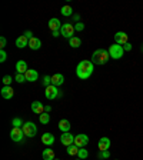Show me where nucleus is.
Masks as SVG:
<instances>
[{
  "label": "nucleus",
  "mask_w": 143,
  "mask_h": 160,
  "mask_svg": "<svg viewBox=\"0 0 143 160\" xmlns=\"http://www.w3.org/2000/svg\"><path fill=\"white\" fill-rule=\"evenodd\" d=\"M93 66H95V64L92 63V60H82L76 67L77 77L82 79V80L89 79V77L92 76V73H93V70H95V67Z\"/></svg>",
  "instance_id": "nucleus-1"
},
{
  "label": "nucleus",
  "mask_w": 143,
  "mask_h": 160,
  "mask_svg": "<svg viewBox=\"0 0 143 160\" xmlns=\"http://www.w3.org/2000/svg\"><path fill=\"white\" fill-rule=\"evenodd\" d=\"M110 59L109 50H105V49H97L93 54H92V63L93 64H97V66H102L107 63V60Z\"/></svg>",
  "instance_id": "nucleus-2"
},
{
  "label": "nucleus",
  "mask_w": 143,
  "mask_h": 160,
  "mask_svg": "<svg viewBox=\"0 0 143 160\" xmlns=\"http://www.w3.org/2000/svg\"><path fill=\"white\" fill-rule=\"evenodd\" d=\"M123 46H120V44H112V46L109 47V54L112 59H114V60H117V59H120V57H123Z\"/></svg>",
  "instance_id": "nucleus-3"
},
{
  "label": "nucleus",
  "mask_w": 143,
  "mask_h": 160,
  "mask_svg": "<svg viewBox=\"0 0 143 160\" xmlns=\"http://www.w3.org/2000/svg\"><path fill=\"white\" fill-rule=\"evenodd\" d=\"M22 129H23V133L26 137H34L36 133H37V127L32 122H26L23 126H22Z\"/></svg>",
  "instance_id": "nucleus-4"
},
{
  "label": "nucleus",
  "mask_w": 143,
  "mask_h": 160,
  "mask_svg": "<svg viewBox=\"0 0 143 160\" xmlns=\"http://www.w3.org/2000/svg\"><path fill=\"white\" fill-rule=\"evenodd\" d=\"M75 32H76V30H75V26L70 23H65L62 26V29H60V34H62L63 37L69 39V40H70L72 37H75V36H73Z\"/></svg>",
  "instance_id": "nucleus-5"
},
{
  "label": "nucleus",
  "mask_w": 143,
  "mask_h": 160,
  "mask_svg": "<svg viewBox=\"0 0 143 160\" xmlns=\"http://www.w3.org/2000/svg\"><path fill=\"white\" fill-rule=\"evenodd\" d=\"M23 129L22 127H13L12 129V132H10V137H12V140L13 141H22L23 140Z\"/></svg>",
  "instance_id": "nucleus-6"
},
{
  "label": "nucleus",
  "mask_w": 143,
  "mask_h": 160,
  "mask_svg": "<svg viewBox=\"0 0 143 160\" xmlns=\"http://www.w3.org/2000/svg\"><path fill=\"white\" fill-rule=\"evenodd\" d=\"M60 141H62V144L63 146H72V144H75V136L72 134V133H63L62 136H60Z\"/></svg>",
  "instance_id": "nucleus-7"
},
{
  "label": "nucleus",
  "mask_w": 143,
  "mask_h": 160,
  "mask_svg": "<svg viewBox=\"0 0 143 160\" xmlns=\"http://www.w3.org/2000/svg\"><path fill=\"white\" fill-rule=\"evenodd\" d=\"M87 143H89V136H86V134H77L75 136V144L77 147H86L87 146Z\"/></svg>",
  "instance_id": "nucleus-8"
},
{
  "label": "nucleus",
  "mask_w": 143,
  "mask_h": 160,
  "mask_svg": "<svg viewBox=\"0 0 143 160\" xmlns=\"http://www.w3.org/2000/svg\"><path fill=\"white\" fill-rule=\"evenodd\" d=\"M44 96L47 97L49 100H53L56 99L57 96H59V90H57L56 86H49V87H46V92H44Z\"/></svg>",
  "instance_id": "nucleus-9"
},
{
  "label": "nucleus",
  "mask_w": 143,
  "mask_h": 160,
  "mask_svg": "<svg viewBox=\"0 0 143 160\" xmlns=\"http://www.w3.org/2000/svg\"><path fill=\"white\" fill-rule=\"evenodd\" d=\"M127 34L124 33V32H117V33L114 34V42L116 44H120V46H123L127 43Z\"/></svg>",
  "instance_id": "nucleus-10"
},
{
  "label": "nucleus",
  "mask_w": 143,
  "mask_h": 160,
  "mask_svg": "<svg viewBox=\"0 0 143 160\" xmlns=\"http://www.w3.org/2000/svg\"><path fill=\"white\" fill-rule=\"evenodd\" d=\"M110 144H112V141H110L109 137H102L99 140V143H97V147L100 149V151H105L110 149Z\"/></svg>",
  "instance_id": "nucleus-11"
},
{
  "label": "nucleus",
  "mask_w": 143,
  "mask_h": 160,
  "mask_svg": "<svg viewBox=\"0 0 143 160\" xmlns=\"http://www.w3.org/2000/svg\"><path fill=\"white\" fill-rule=\"evenodd\" d=\"M24 76H26V82H30V83H33V82H36L39 77V73L34 69H29L26 73H24Z\"/></svg>",
  "instance_id": "nucleus-12"
},
{
  "label": "nucleus",
  "mask_w": 143,
  "mask_h": 160,
  "mask_svg": "<svg viewBox=\"0 0 143 160\" xmlns=\"http://www.w3.org/2000/svg\"><path fill=\"white\" fill-rule=\"evenodd\" d=\"M13 94H14V90L12 89V86H5L3 89H2V97L6 100H9L13 97Z\"/></svg>",
  "instance_id": "nucleus-13"
},
{
  "label": "nucleus",
  "mask_w": 143,
  "mask_h": 160,
  "mask_svg": "<svg viewBox=\"0 0 143 160\" xmlns=\"http://www.w3.org/2000/svg\"><path fill=\"white\" fill-rule=\"evenodd\" d=\"M62 26H63V24L60 23V20L56 19V17H54V19H50V20H49V29H50L52 32L60 30V29H62Z\"/></svg>",
  "instance_id": "nucleus-14"
},
{
  "label": "nucleus",
  "mask_w": 143,
  "mask_h": 160,
  "mask_svg": "<svg viewBox=\"0 0 143 160\" xmlns=\"http://www.w3.org/2000/svg\"><path fill=\"white\" fill-rule=\"evenodd\" d=\"M42 143L43 144H46V146H52L53 143H54V136H53L52 133H43Z\"/></svg>",
  "instance_id": "nucleus-15"
},
{
  "label": "nucleus",
  "mask_w": 143,
  "mask_h": 160,
  "mask_svg": "<svg viewBox=\"0 0 143 160\" xmlns=\"http://www.w3.org/2000/svg\"><path fill=\"white\" fill-rule=\"evenodd\" d=\"M32 112L36 114L44 113V106H43V103H40V102H33V103H32Z\"/></svg>",
  "instance_id": "nucleus-16"
},
{
  "label": "nucleus",
  "mask_w": 143,
  "mask_h": 160,
  "mask_svg": "<svg viewBox=\"0 0 143 160\" xmlns=\"http://www.w3.org/2000/svg\"><path fill=\"white\" fill-rule=\"evenodd\" d=\"M63 83H65V76L60 75V73H57V75L52 76V85L53 86H62Z\"/></svg>",
  "instance_id": "nucleus-17"
},
{
  "label": "nucleus",
  "mask_w": 143,
  "mask_h": 160,
  "mask_svg": "<svg viewBox=\"0 0 143 160\" xmlns=\"http://www.w3.org/2000/svg\"><path fill=\"white\" fill-rule=\"evenodd\" d=\"M40 46H42V40H40V39L32 37L30 40H29V47H30L32 50H39Z\"/></svg>",
  "instance_id": "nucleus-18"
},
{
  "label": "nucleus",
  "mask_w": 143,
  "mask_h": 160,
  "mask_svg": "<svg viewBox=\"0 0 143 160\" xmlns=\"http://www.w3.org/2000/svg\"><path fill=\"white\" fill-rule=\"evenodd\" d=\"M16 70H17V73L24 75V73L29 70V69H27V63H26L24 60H19L17 63H16Z\"/></svg>",
  "instance_id": "nucleus-19"
},
{
  "label": "nucleus",
  "mask_w": 143,
  "mask_h": 160,
  "mask_svg": "<svg viewBox=\"0 0 143 160\" xmlns=\"http://www.w3.org/2000/svg\"><path fill=\"white\" fill-rule=\"evenodd\" d=\"M16 46L19 47V49H23V47L29 46V39L26 37V36H20V37L16 39Z\"/></svg>",
  "instance_id": "nucleus-20"
},
{
  "label": "nucleus",
  "mask_w": 143,
  "mask_h": 160,
  "mask_svg": "<svg viewBox=\"0 0 143 160\" xmlns=\"http://www.w3.org/2000/svg\"><path fill=\"white\" fill-rule=\"evenodd\" d=\"M59 129H60L63 133H67L69 130H70V122L66 120V119L60 120V122H59Z\"/></svg>",
  "instance_id": "nucleus-21"
},
{
  "label": "nucleus",
  "mask_w": 143,
  "mask_h": 160,
  "mask_svg": "<svg viewBox=\"0 0 143 160\" xmlns=\"http://www.w3.org/2000/svg\"><path fill=\"white\" fill-rule=\"evenodd\" d=\"M43 160H54V151L52 149H44L43 150Z\"/></svg>",
  "instance_id": "nucleus-22"
},
{
  "label": "nucleus",
  "mask_w": 143,
  "mask_h": 160,
  "mask_svg": "<svg viewBox=\"0 0 143 160\" xmlns=\"http://www.w3.org/2000/svg\"><path fill=\"white\" fill-rule=\"evenodd\" d=\"M69 44H70L73 49H76V47H79L82 44V40L77 37V36H75V37H72L70 40H69Z\"/></svg>",
  "instance_id": "nucleus-23"
},
{
  "label": "nucleus",
  "mask_w": 143,
  "mask_h": 160,
  "mask_svg": "<svg viewBox=\"0 0 143 160\" xmlns=\"http://www.w3.org/2000/svg\"><path fill=\"white\" fill-rule=\"evenodd\" d=\"M60 13L63 16H73V9H72L70 6H63L62 9H60Z\"/></svg>",
  "instance_id": "nucleus-24"
},
{
  "label": "nucleus",
  "mask_w": 143,
  "mask_h": 160,
  "mask_svg": "<svg viewBox=\"0 0 143 160\" xmlns=\"http://www.w3.org/2000/svg\"><path fill=\"white\" fill-rule=\"evenodd\" d=\"M66 150H67V155H69V156H76L77 153H79V149H77L76 144H72V146H69Z\"/></svg>",
  "instance_id": "nucleus-25"
},
{
  "label": "nucleus",
  "mask_w": 143,
  "mask_h": 160,
  "mask_svg": "<svg viewBox=\"0 0 143 160\" xmlns=\"http://www.w3.org/2000/svg\"><path fill=\"white\" fill-rule=\"evenodd\" d=\"M39 120H40V123H42V124H47V123L50 122V116H49V114L44 112V113H42L40 116H39Z\"/></svg>",
  "instance_id": "nucleus-26"
},
{
  "label": "nucleus",
  "mask_w": 143,
  "mask_h": 160,
  "mask_svg": "<svg viewBox=\"0 0 143 160\" xmlns=\"http://www.w3.org/2000/svg\"><path fill=\"white\" fill-rule=\"evenodd\" d=\"M87 156H89V151L86 150V149H79V153H77V157L82 160L87 159Z\"/></svg>",
  "instance_id": "nucleus-27"
},
{
  "label": "nucleus",
  "mask_w": 143,
  "mask_h": 160,
  "mask_svg": "<svg viewBox=\"0 0 143 160\" xmlns=\"http://www.w3.org/2000/svg\"><path fill=\"white\" fill-rule=\"evenodd\" d=\"M42 83H43V86H44V87L52 86V77H50V76H44V77H43V80H42Z\"/></svg>",
  "instance_id": "nucleus-28"
},
{
  "label": "nucleus",
  "mask_w": 143,
  "mask_h": 160,
  "mask_svg": "<svg viewBox=\"0 0 143 160\" xmlns=\"http://www.w3.org/2000/svg\"><path fill=\"white\" fill-rule=\"evenodd\" d=\"M14 80H16L17 83H23V82H26V76L22 75V73H17L16 77H14Z\"/></svg>",
  "instance_id": "nucleus-29"
},
{
  "label": "nucleus",
  "mask_w": 143,
  "mask_h": 160,
  "mask_svg": "<svg viewBox=\"0 0 143 160\" xmlns=\"http://www.w3.org/2000/svg\"><path fill=\"white\" fill-rule=\"evenodd\" d=\"M99 159H109L110 157V153L109 150H105V151H99V155H97Z\"/></svg>",
  "instance_id": "nucleus-30"
},
{
  "label": "nucleus",
  "mask_w": 143,
  "mask_h": 160,
  "mask_svg": "<svg viewBox=\"0 0 143 160\" xmlns=\"http://www.w3.org/2000/svg\"><path fill=\"white\" fill-rule=\"evenodd\" d=\"M12 124H13L14 127H20V126H23L24 123L22 122V119H19V117H14V119H13V122H12Z\"/></svg>",
  "instance_id": "nucleus-31"
},
{
  "label": "nucleus",
  "mask_w": 143,
  "mask_h": 160,
  "mask_svg": "<svg viewBox=\"0 0 143 160\" xmlns=\"http://www.w3.org/2000/svg\"><path fill=\"white\" fill-rule=\"evenodd\" d=\"M12 82H13V80H12L10 76H5V77H3V83H5V86H10Z\"/></svg>",
  "instance_id": "nucleus-32"
},
{
  "label": "nucleus",
  "mask_w": 143,
  "mask_h": 160,
  "mask_svg": "<svg viewBox=\"0 0 143 160\" xmlns=\"http://www.w3.org/2000/svg\"><path fill=\"white\" fill-rule=\"evenodd\" d=\"M75 30H77V32L85 30V24H83V23H76V24H75Z\"/></svg>",
  "instance_id": "nucleus-33"
},
{
  "label": "nucleus",
  "mask_w": 143,
  "mask_h": 160,
  "mask_svg": "<svg viewBox=\"0 0 143 160\" xmlns=\"http://www.w3.org/2000/svg\"><path fill=\"white\" fill-rule=\"evenodd\" d=\"M6 44H7V42H6V37H0V47H2V50H5V47H6Z\"/></svg>",
  "instance_id": "nucleus-34"
},
{
  "label": "nucleus",
  "mask_w": 143,
  "mask_h": 160,
  "mask_svg": "<svg viewBox=\"0 0 143 160\" xmlns=\"http://www.w3.org/2000/svg\"><path fill=\"white\" fill-rule=\"evenodd\" d=\"M6 59H7V54H6L5 50H2V52H0V61L3 63V61H6Z\"/></svg>",
  "instance_id": "nucleus-35"
},
{
  "label": "nucleus",
  "mask_w": 143,
  "mask_h": 160,
  "mask_svg": "<svg viewBox=\"0 0 143 160\" xmlns=\"http://www.w3.org/2000/svg\"><path fill=\"white\" fill-rule=\"evenodd\" d=\"M123 50L124 52H130V50H132V44H130V43H126V44H123Z\"/></svg>",
  "instance_id": "nucleus-36"
},
{
  "label": "nucleus",
  "mask_w": 143,
  "mask_h": 160,
  "mask_svg": "<svg viewBox=\"0 0 143 160\" xmlns=\"http://www.w3.org/2000/svg\"><path fill=\"white\" fill-rule=\"evenodd\" d=\"M24 36H26V37H27L29 40H30L32 37H34V36H33V33H32L30 30H26V32H24Z\"/></svg>",
  "instance_id": "nucleus-37"
},
{
  "label": "nucleus",
  "mask_w": 143,
  "mask_h": 160,
  "mask_svg": "<svg viewBox=\"0 0 143 160\" xmlns=\"http://www.w3.org/2000/svg\"><path fill=\"white\" fill-rule=\"evenodd\" d=\"M72 17H73V20H75V22H77V23H79V20H80V16H79V14H73Z\"/></svg>",
  "instance_id": "nucleus-38"
},
{
  "label": "nucleus",
  "mask_w": 143,
  "mask_h": 160,
  "mask_svg": "<svg viewBox=\"0 0 143 160\" xmlns=\"http://www.w3.org/2000/svg\"><path fill=\"white\" fill-rule=\"evenodd\" d=\"M52 34H53V37H57V36H62V34H60V30H56V32H52Z\"/></svg>",
  "instance_id": "nucleus-39"
},
{
  "label": "nucleus",
  "mask_w": 143,
  "mask_h": 160,
  "mask_svg": "<svg viewBox=\"0 0 143 160\" xmlns=\"http://www.w3.org/2000/svg\"><path fill=\"white\" fill-rule=\"evenodd\" d=\"M50 110H52V107H50V106H44V112H46V113H49Z\"/></svg>",
  "instance_id": "nucleus-40"
},
{
  "label": "nucleus",
  "mask_w": 143,
  "mask_h": 160,
  "mask_svg": "<svg viewBox=\"0 0 143 160\" xmlns=\"http://www.w3.org/2000/svg\"><path fill=\"white\" fill-rule=\"evenodd\" d=\"M140 50H142V53H143V44H142V49H140Z\"/></svg>",
  "instance_id": "nucleus-41"
},
{
  "label": "nucleus",
  "mask_w": 143,
  "mask_h": 160,
  "mask_svg": "<svg viewBox=\"0 0 143 160\" xmlns=\"http://www.w3.org/2000/svg\"><path fill=\"white\" fill-rule=\"evenodd\" d=\"M54 160H59V159H54Z\"/></svg>",
  "instance_id": "nucleus-42"
},
{
  "label": "nucleus",
  "mask_w": 143,
  "mask_h": 160,
  "mask_svg": "<svg viewBox=\"0 0 143 160\" xmlns=\"http://www.w3.org/2000/svg\"><path fill=\"white\" fill-rule=\"evenodd\" d=\"M79 160H82V159H79Z\"/></svg>",
  "instance_id": "nucleus-43"
}]
</instances>
